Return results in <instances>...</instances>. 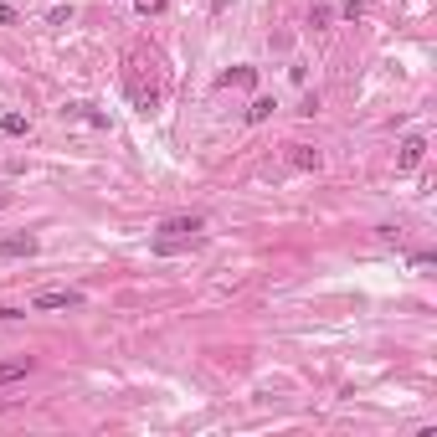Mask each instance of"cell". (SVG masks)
I'll return each instance as SVG.
<instances>
[{
	"label": "cell",
	"mask_w": 437,
	"mask_h": 437,
	"mask_svg": "<svg viewBox=\"0 0 437 437\" xmlns=\"http://www.w3.org/2000/svg\"><path fill=\"white\" fill-rule=\"evenodd\" d=\"M195 232H201V216H170V222L160 227V252H175V247H180V242H190V237Z\"/></svg>",
	"instance_id": "obj_1"
},
{
	"label": "cell",
	"mask_w": 437,
	"mask_h": 437,
	"mask_svg": "<svg viewBox=\"0 0 437 437\" xmlns=\"http://www.w3.org/2000/svg\"><path fill=\"white\" fill-rule=\"evenodd\" d=\"M77 303H82V293H72V288H47L31 298V309H77Z\"/></svg>",
	"instance_id": "obj_2"
},
{
	"label": "cell",
	"mask_w": 437,
	"mask_h": 437,
	"mask_svg": "<svg viewBox=\"0 0 437 437\" xmlns=\"http://www.w3.org/2000/svg\"><path fill=\"white\" fill-rule=\"evenodd\" d=\"M422 155H427V139H422V134H406L401 149H396V170H417Z\"/></svg>",
	"instance_id": "obj_3"
},
{
	"label": "cell",
	"mask_w": 437,
	"mask_h": 437,
	"mask_svg": "<svg viewBox=\"0 0 437 437\" xmlns=\"http://www.w3.org/2000/svg\"><path fill=\"white\" fill-rule=\"evenodd\" d=\"M129 98H134V108H139V114H155V108H160V87L155 82H129Z\"/></svg>",
	"instance_id": "obj_4"
},
{
	"label": "cell",
	"mask_w": 437,
	"mask_h": 437,
	"mask_svg": "<svg viewBox=\"0 0 437 437\" xmlns=\"http://www.w3.org/2000/svg\"><path fill=\"white\" fill-rule=\"evenodd\" d=\"M36 252V237H0V257H31Z\"/></svg>",
	"instance_id": "obj_5"
},
{
	"label": "cell",
	"mask_w": 437,
	"mask_h": 437,
	"mask_svg": "<svg viewBox=\"0 0 437 437\" xmlns=\"http://www.w3.org/2000/svg\"><path fill=\"white\" fill-rule=\"evenodd\" d=\"M68 119H82V124H93V129H108V114H98L93 103H72V108H62Z\"/></svg>",
	"instance_id": "obj_6"
},
{
	"label": "cell",
	"mask_w": 437,
	"mask_h": 437,
	"mask_svg": "<svg viewBox=\"0 0 437 437\" xmlns=\"http://www.w3.org/2000/svg\"><path fill=\"white\" fill-rule=\"evenodd\" d=\"M288 160H293L298 170H319V149H309V144H288Z\"/></svg>",
	"instance_id": "obj_7"
},
{
	"label": "cell",
	"mask_w": 437,
	"mask_h": 437,
	"mask_svg": "<svg viewBox=\"0 0 437 437\" xmlns=\"http://www.w3.org/2000/svg\"><path fill=\"white\" fill-rule=\"evenodd\" d=\"M252 82H257L252 68H232V72H222V87H252Z\"/></svg>",
	"instance_id": "obj_8"
},
{
	"label": "cell",
	"mask_w": 437,
	"mask_h": 437,
	"mask_svg": "<svg viewBox=\"0 0 437 437\" xmlns=\"http://www.w3.org/2000/svg\"><path fill=\"white\" fill-rule=\"evenodd\" d=\"M26 114H6V119H0V134H11V139H21V134H26Z\"/></svg>",
	"instance_id": "obj_9"
},
{
	"label": "cell",
	"mask_w": 437,
	"mask_h": 437,
	"mask_svg": "<svg viewBox=\"0 0 437 437\" xmlns=\"http://www.w3.org/2000/svg\"><path fill=\"white\" fill-rule=\"evenodd\" d=\"M26 370H31V360H6V365H0V386L21 381V376H26Z\"/></svg>",
	"instance_id": "obj_10"
},
{
	"label": "cell",
	"mask_w": 437,
	"mask_h": 437,
	"mask_svg": "<svg viewBox=\"0 0 437 437\" xmlns=\"http://www.w3.org/2000/svg\"><path fill=\"white\" fill-rule=\"evenodd\" d=\"M273 114V98H252V108H247V124H262Z\"/></svg>",
	"instance_id": "obj_11"
},
{
	"label": "cell",
	"mask_w": 437,
	"mask_h": 437,
	"mask_svg": "<svg viewBox=\"0 0 437 437\" xmlns=\"http://www.w3.org/2000/svg\"><path fill=\"white\" fill-rule=\"evenodd\" d=\"M330 21H335V11H330V6H314V16H309V26H330Z\"/></svg>",
	"instance_id": "obj_12"
},
{
	"label": "cell",
	"mask_w": 437,
	"mask_h": 437,
	"mask_svg": "<svg viewBox=\"0 0 437 437\" xmlns=\"http://www.w3.org/2000/svg\"><path fill=\"white\" fill-rule=\"evenodd\" d=\"M139 11H144V16H160V11H165V0H139Z\"/></svg>",
	"instance_id": "obj_13"
},
{
	"label": "cell",
	"mask_w": 437,
	"mask_h": 437,
	"mask_svg": "<svg viewBox=\"0 0 437 437\" xmlns=\"http://www.w3.org/2000/svg\"><path fill=\"white\" fill-rule=\"evenodd\" d=\"M11 21H16V11L6 6V0H0V26H11Z\"/></svg>",
	"instance_id": "obj_14"
},
{
	"label": "cell",
	"mask_w": 437,
	"mask_h": 437,
	"mask_svg": "<svg viewBox=\"0 0 437 437\" xmlns=\"http://www.w3.org/2000/svg\"><path fill=\"white\" fill-rule=\"evenodd\" d=\"M0 319H21V309H6V303H0Z\"/></svg>",
	"instance_id": "obj_15"
}]
</instances>
